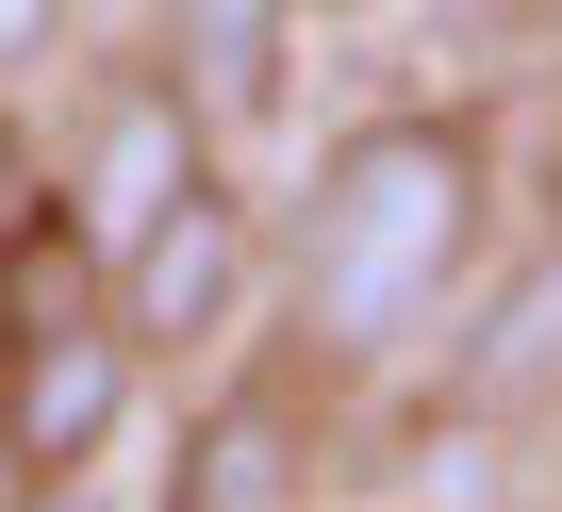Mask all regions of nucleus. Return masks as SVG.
Returning a JSON list of instances; mask_svg holds the SVG:
<instances>
[{
	"instance_id": "1",
	"label": "nucleus",
	"mask_w": 562,
	"mask_h": 512,
	"mask_svg": "<svg viewBox=\"0 0 562 512\" xmlns=\"http://www.w3.org/2000/svg\"><path fill=\"white\" fill-rule=\"evenodd\" d=\"M480 215H496V166L463 116H348L281 215V265H299V331L331 364H397L463 265H480Z\"/></svg>"
},
{
	"instance_id": "2",
	"label": "nucleus",
	"mask_w": 562,
	"mask_h": 512,
	"mask_svg": "<svg viewBox=\"0 0 562 512\" xmlns=\"http://www.w3.org/2000/svg\"><path fill=\"white\" fill-rule=\"evenodd\" d=\"M133 364H149V331H133L116 298L18 315V364H0V463H18V479L100 463V446L133 430Z\"/></svg>"
},
{
	"instance_id": "3",
	"label": "nucleus",
	"mask_w": 562,
	"mask_h": 512,
	"mask_svg": "<svg viewBox=\"0 0 562 512\" xmlns=\"http://www.w3.org/2000/svg\"><path fill=\"white\" fill-rule=\"evenodd\" d=\"M182 182H215V116L182 100V67H133V83H100L83 166H67L50 198H67V231L100 248V282H116V248H133V231H149Z\"/></svg>"
},
{
	"instance_id": "4",
	"label": "nucleus",
	"mask_w": 562,
	"mask_h": 512,
	"mask_svg": "<svg viewBox=\"0 0 562 512\" xmlns=\"http://www.w3.org/2000/svg\"><path fill=\"white\" fill-rule=\"evenodd\" d=\"M248 282H265V231H248L232 182H182V198L116 248V315H133L149 348H215V331L248 315Z\"/></svg>"
},
{
	"instance_id": "5",
	"label": "nucleus",
	"mask_w": 562,
	"mask_h": 512,
	"mask_svg": "<svg viewBox=\"0 0 562 512\" xmlns=\"http://www.w3.org/2000/svg\"><path fill=\"white\" fill-rule=\"evenodd\" d=\"M166 496H182V512H299V496H315V413H299V380H215V397L182 413Z\"/></svg>"
},
{
	"instance_id": "6",
	"label": "nucleus",
	"mask_w": 562,
	"mask_h": 512,
	"mask_svg": "<svg viewBox=\"0 0 562 512\" xmlns=\"http://www.w3.org/2000/svg\"><path fill=\"white\" fill-rule=\"evenodd\" d=\"M447 413L463 430H513V413H562V231L480 298V331L447 348Z\"/></svg>"
},
{
	"instance_id": "7",
	"label": "nucleus",
	"mask_w": 562,
	"mask_h": 512,
	"mask_svg": "<svg viewBox=\"0 0 562 512\" xmlns=\"http://www.w3.org/2000/svg\"><path fill=\"white\" fill-rule=\"evenodd\" d=\"M299 18L315 0H166V67L215 133H281V100H299Z\"/></svg>"
},
{
	"instance_id": "8",
	"label": "nucleus",
	"mask_w": 562,
	"mask_h": 512,
	"mask_svg": "<svg viewBox=\"0 0 562 512\" xmlns=\"http://www.w3.org/2000/svg\"><path fill=\"white\" fill-rule=\"evenodd\" d=\"M18 215H34V149H18V116H0V248H18Z\"/></svg>"
},
{
	"instance_id": "9",
	"label": "nucleus",
	"mask_w": 562,
	"mask_h": 512,
	"mask_svg": "<svg viewBox=\"0 0 562 512\" xmlns=\"http://www.w3.org/2000/svg\"><path fill=\"white\" fill-rule=\"evenodd\" d=\"M513 18H529V0H430V34H463V50H480V34H513Z\"/></svg>"
},
{
	"instance_id": "10",
	"label": "nucleus",
	"mask_w": 562,
	"mask_h": 512,
	"mask_svg": "<svg viewBox=\"0 0 562 512\" xmlns=\"http://www.w3.org/2000/svg\"><path fill=\"white\" fill-rule=\"evenodd\" d=\"M50 50V0H0V67H34Z\"/></svg>"
},
{
	"instance_id": "11",
	"label": "nucleus",
	"mask_w": 562,
	"mask_h": 512,
	"mask_svg": "<svg viewBox=\"0 0 562 512\" xmlns=\"http://www.w3.org/2000/svg\"><path fill=\"white\" fill-rule=\"evenodd\" d=\"M315 18H348V0H315Z\"/></svg>"
},
{
	"instance_id": "12",
	"label": "nucleus",
	"mask_w": 562,
	"mask_h": 512,
	"mask_svg": "<svg viewBox=\"0 0 562 512\" xmlns=\"http://www.w3.org/2000/svg\"><path fill=\"white\" fill-rule=\"evenodd\" d=\"M546 446H562V413H546Z\"/></svg>"
}]
</instances>
